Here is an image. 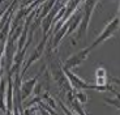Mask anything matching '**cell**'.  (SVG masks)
<instances>
[{
  "mask_svg": "<svg viewBox=\"0 0 120 115\" xmlns=\"http://www.w3.org/2000/svg\"><path fill=\"white\" fill-rule=\"evenodd\" d=\"M59 105H60V106H61V109H63V111H64V112H67V114H72V111H71V110H68V109H67V107L64 106L63 103H61V101H59Z\"/></svg>",
  "mask_w": 120,
  "mask_h": 115,
  "instance_id": "2e32d148",
  "label": "cell"
},
{
  "mask_svg": "<svg viewBox=\"0 0 120 115\" xmlns=\"http://www.w3.org/2000/svg\"><path fill=\"white\" fill-rule=\"evenodd\" d=\"M48 65L51 67L50 73H51V76H52V80L57 84V86L60 88V90H64V92H67V93H68V92H72L73 86L71 85V82H69L65 72H64L63 65L59 64V59H56V60L52 59L51 61H48Z\"/></svg>",
  "mask_w": 120,
  "mask_h": 115,
  "instance_id": "7a4b0ae2",
  "label": "cell"
},
{
  "mask_svg": "<svg viewBox=\"0 0 120 115\" xmlns=\"http://www.w3.org/2000/svg\"><path fill=\"white\" fill-rule=\"evenodd\" d=\"M99 0H85L84 1V8H82V20L80 22V26L77 27L76 30V38L72 39V46H76L78 41H81L82 38H85L87 31V27H89L90 20H91V16H93L94 8H95L97 3Z\"/></svg>",
  "mask_w": 120,
  "mask_h": 115,
  "instance_id": "6da1fadb",
  "label": "cell"
},
{
  "mask_svg": "<svg viewBox=\"0 0 120 115\" xmlns=\"http://www.w3.org/2000/svg\"><path fill=\"white\" fill-rule=\"evenodd\" d=\"M11 24H12V17H9L5 24L0 27V59H1V56L4 55V51H5L7 41H8L9 30H11Z\"/></svg>",
  "mask_w": 120,
  "mask_h": 115,
  "instance_id": "9c48e42d",
  "label": "cell"
},
{
  "mask_svg": "<svg viewBox=\"0 0 120 115\" xmlns=\"http://www.w3.org/2000/svg\"><path fill=\"white\" fill-rule=\"evenodd\" d=\"M91 50H93V49H91V46H89V47H85V49L77 51L76 54L71 55V56H69L68 59L64 61L63 68L73 69V68H77V67H80L85 60H86V58L89 56V54H90V51H91Z\"/></svg>",
  "mask_w": 120,
  "mask_h": 115,
  "instance_id": "8992f818",
  "label": "cell"
},
{
  "mask_svg": "<svg viewBox=\"0 0 120 115\" xmlns=\"http://www.w3.org/2000/svg\"><path fill=\"white\" fill-rule=\"evenodd\" d=\"M21 75L16 72L13 75V114L24 112L22 109V94H21Z\"/></svg>",
  "mask_w": 120,
  "mask_h": 115,
  "instance_id": "277c9868",
  "label": "cell"
},
{
  "mask_svg": "<svg viewBox=\"0 0 120 115\" xmlns=\"http://www.w3.org/2000/svg\"><path fill=\"white\" fill-rule=\"evenodd\" d=\"M105 76H108L107 71H106L103 67H98L95 69V77H105Z\"/></svg>",
  "mask_w": 120,
  "mask_h": 115,
  "instance_id": "9a60e30c",
  "label": "cell"
},
{
  "mask_svg": "<svg viewBox=\"0 0 120 115\" xmlns=\"http://www.w3.org/2000/svg\"><path fill=\"white\" fill-rule=\"evenodd\" d=\"M7 114H13V77L8 75L7 79V93H5Z\"/></svg>",
  "mask_w": 120,
  "mask_h": 115,
  "instance_id": "30bf717a",
  "label": "cell"
},
{
  "mask_svg": "<svg viewBox=\"0 0 120 115\" xmlns=\"http://www.w3.org/2000/svg\"><path fill=\"white\" fill-rule=\"evenodd\" d=\"M5 93H7V81L4 79H1V80H0V110L7 114Z\"/></svg>",
  "mask_w": 120,
  "mask_h": 115,
  "instance_id": "8fae6325",
  "label": "cell"
},
{
  "mask_svg": "<svg viewBox=\"0 0 120 115\" xmlns=\"http://www.w3.org/2000/svg\"><path fill=\"white\" fill-rule=\"evenodd\" d=\"M117 17H119V20H120V5H119V16H117ZM119 30H120V27H119Z\"/></svg>",
  "mask_w": 120,
  "mask_h": 115,
  "instance_id": "ac0fdd59",
  "label": "cell"
},
{
  "mask_svg": "<svg viewBox=\"0 0 120 115\" xmlns=\"http://www.w3.org/2000/svg\"><path fill=\"white\" fill-rule=\"evenodd\" d=\"M48 38H50V35H48V34H45L43 39L39 42V45L35 47V50L31 52V55L29 56V59H27L26 61H24L25 64H24V67H22V69L20 71V75H21V77H24V75L26 73V71L29 69V67L31 65V64H34L37 60H39V59L42 58L43 52H45V49H46V45H47Z\"/></svg>",
  "mask_w": 120,
  "mask_h": 115,
  "instance_id": "5b68a950",
  "label": "cell"
},
{
  "mask_svg": "<svg viewBox=\"0 0 120 115\" xmlns=\"http://www.w3.org/2000/svg\"><path fill=\"white\" fill-rule=\"evenodd\" d=\"M68 27H69V21L67 20V21L63 24V26L60 27L59 30H56L54 33V37L51 38V45H50V49H51V50L57 51V47H59L61 39H63L67 34H68Z\"/></svg>",
  "mask_w": 120,
  "mask_h": 115,
  "instance_id": "52a82bcc",
  "label": "cell"
},
{
  "mask_svg": "<svg viewBox=\"0 0 120 115\" xmlns=\"http://www.w3.org/2000/svg\"><path fill=\"white\" fill-rule=\"evenodd\" d=\"M95 84L101 85V86L107 85L108 84V76H105V77H95Z\"/></svg>",
  "mask_w": 120,
  "mask_h": 115,
  "instance_id": "5bb4252c",
  "label": "cell"
},
{
  "mask_svg": "<svg viewBox=\"0 0 120 115\" xmlns=\"http://www.w3.org/2000/svg\"><path fill=\"white\" fill-rule=\"evenodd\" d=\"M45 69V68H42L41 69V73H42V71ZM41 73H38L37 76H34L33 79L27 80V81H25L24 84L21 85V94H22V101L27 100V98L30 97V96H33V92H34V88H35V84L37 81L39 80V76H41Z\"/></svg>",
  "mask_w": 120,
  "mask_h": 115,
  "instance_id": "ba28073f",
  "label": "cell"
},
{
  "mask_svg": "<svg viewBox=\"0 0 120 115\" xmlns=\"http://www.w3.org/2000/svg\"><path fill=\"white\" fill-rule=\"evenodd\" d=\"M43 100H46L48 102V106H51L52 109H55L56 110V105H55V101H54V98L51 97V96H50V94H48V92H46L45 94H43Z\"/></svg>",
  "mask_w": 120,
  "mask_h": 115,
  "instance_id": "4fadbf2b",
  "label": "cell"
},
{
  "mask_svg": "<svg viewBox=\"0 0 120 115\" xmlns=\"http://www.w3.org/2000/svg\"><path fill=\"white\" fill-rule=\"evenodd\" d=\"M3 64L4 63H0V80L3 79Z\"/></svg>",
  "mask_w": 120,
  "mask_h": 115,
  "instance_id": "e0dca14e",
  "label": "cell"
},
{
  "mask_svg": "<svg viewBox=\"0 0 120 115\" xmlns=\"http://www.w3.org/2000/svg\"><path fill=\"white\" fill-rule=\"evenodd\" d=\"M73 96H75L81 103H86L87 102V96H86V93H85L84 89H75L73 88Z\"/></svg>",
  "mask_w": 120,
  "mask_h": 115,
  "instance_id": "7c38bea8",
  "label": "cell"
},
{
  "mask_svg": "<svg viewBox=\"0 0 120 115\" xmlns=\"http://www.w3.org/2000/svg\"><path fill=\"white\" fill-rule=\"evenodd\" d=\"M119 27H120V20H119V17L111 18V20L108 21V24L105 26V29L101 31V34L97 37V39L94 41L91 45H90V46H91V49H94V47L99 46L101 43H103V42H106L107 39H110L111 37H114L115 33L119 30Z\"/></svg>",
  "mask_w": 120,
  "mask_h": 115,
  "instance_id": "3957f363",
  "label": "cell"
}]
</instances>
